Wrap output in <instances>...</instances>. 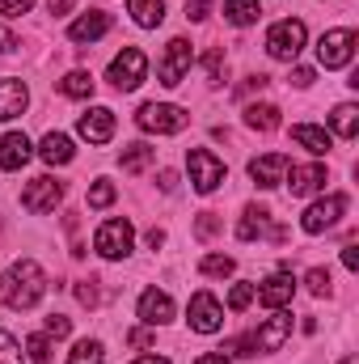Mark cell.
<instances>
[{
  "instance_id": "1",
  "label": "cell",
  "mask_w": 359,
  "mask_h": 364,
  "mask_svg": "<svg viewBox=\"0 0 359 364\" xmlns=\"http://www.w3.org/2000/svg\"><path fill=\"white\" fill-rule=\"evenodd\" d=\"M47 292V275L34 259H17L9 272L0 275V301L9 309H34Z\"/></svg>"
},
{
  "instance_id": "2",
  "label": "cell",
  "mask_w": 359,
  "mask_h": 364,
  "mask_svg": "<svg viewBox=\"0 0 359 364\" xmlns=\"http://www.w3.org/2000/svg\"><path fill=\"white\" fill-rule=\"evenodd\" d=\"M287 335H292V314L275 309V318H267L254 335H241L237 343H228V348H224V356H258V352H279Z\"/></svg>"
},
{
  "instance_id": "3",
  "label": "cell",
  "mask_w": 359,
  "mask_h": 364,
  "mask_svg": "<svg viewBox=\"0 0 359 364\" xmlns=\"http://www.w3.org/2000/svg\"><path fill=\"white\" fill-rule=\"evenodd\" d=\"M136 123H140V132L174 136V132H182V127L190 123V114H186L182 106H174V102H144L140 114H136Z\"/></svg>"
},
{
  "instance_id": "4",
  "label": "cell",
  "mask_w": 359,
  "mask_h": 364,
  "mask_svg": "<svg viewBox=\"0 0 359 364\" xmlns=\"http://www.w3.org/2000/svg\"><path fill=\"white\" fill-rule=\"evenodd\" d=\"M144 77H148V55H144L140 47H123V51L110 60V85H114V90H123V93L140 90Z\"/></svg>"
},
{
  "instance_id": "5",
  "label": "cell",
  "mask_w": 359,
  "mask_h": 364,
  "mask_svg": "<svg viewBox=\"0 0 359 364\" xmlns=\"http://www.w3.org/2000/svg\"><path fill=\"white\" fill-rule=\"evenodd\" d=\"M267 51L270 60H296L300 51H304V21L300 17H283V21H275L267 34Z\"/></svg>"
},
{
  "instance_id": "6",
  "label": "cell",
  "mask_w": 359,
  "mask_h": 364,
  "mask_svg": "<svg viewBox=\"0 0 359 364\" xmlns=\"http://www.w3.org/2000/svg\"><path fill=\"white\" fill-rule=\"evenodd\" d=\"M186 170H190V182H194L199 195H211L224 182V161L211 149H190L186 153Z\"/></svg>"
},
{
  "instance_id": "7",
  "label": "cell",
  "mask_w": 359,
  "mask_h": 364,
  "mask_svg": "<svg viewBox=\"0 0 359 364\" xmlns=\"http://www.w3.org/2000/svg\"><path fill=\"white\" fill-rule=\"evenodd\" d=\"M131 242H136V233H131V220H106L101 229H97V237H93V250L101 255V259H127L131 255Z\"/></svg>"
},
{
  "instance_id": "8",
  "label": "cell",
  "mask_w": 359,
  "mask_h": 364,
  "mask_svg": "<svg viewBox=\"0 0 359 364\" xmlns=\"http://www.w3.org/2000/svg\"><path fill=\"white\" fill-rule=\"evenodd\" d=\"M343 212H347V195H326V199H317V203L300 216V229H304L309 237H317V233L334 229Z\"/></svg>"
},
{
  "instance_id": "9",
  "label": "cell",
  "mask_w": 359,
  "mask_h": 364,
  "mask_svg": "<svg viewBox=\"0 0 359 364\" xmlns=\"http://www.w3.org/2000/svg\"><path fill=\"white\" fill-rule=\"evenodd\" d=\"M351 55H355V30H330V34H321V43H317L321 68H347Z\"/></svg>"
},
{
  "instance_id": "10",
  "label": "cell",
  "mask_w": 359,
  "mask_h": 364,
  "mask_svg": "<svg viewBox=\"0 0 359 364\" xmlns=\"http://www.w3.org/2000/svg\"><path fill=\"white\" fill-rule=\"evenodd\" d=\"M186 314H190V318H186L190 331H199V335H216V331L224 326V309H220V301H216L211 292H194Z\"/></svg>"
},
{
  "instance_id": "11",
  "label": "cell",
  "mask_w": 359,
  "mask_h": 364,
  "mask_svg": "<svg viewBox=\"0 0 359 364\" xmlns=\"http://www.w3.org/2000/svg\"><path fill=\"white\" fill-rule=\"evenodd\" d=\"M190 60H194V55H190V43H186V38H170L165 60H161V68H157V77H161V85H165V90L182 85V77H186Z\"/></svg>"
},
{
  "instance_id": "12",
  "label": "cell",
  "mask_w": 359,
  "mask_h": 364,
  "mask_svg": "<svg viewBox=\"0 0 359 364\" xmlns=\"http://www.w3.org/2000/svg\"><path fill=\"white\" fill-rule=\"evenodd\" d=\"M237 237H241V242H254V237H270V242H283V237H287V229L270 225V212H267V208L250 203V208H245V216H241V225H237Z\"/></svg>"
},
{
  "instance_id": "13",
  "label": "cell",
  "mask_w": 359,
  "mask_h": 364,
  "mask_svg": "<svg viewBox=\"0 0 359 364\" xmlns=\"http://www.w3.org/2000/svg\"><path fill=\"white\" fill-rule=\"evenodd\" d=\"M64 199V182H55V178H34L30 186H26V195H21V208L26 212H51L55 203Z\"/></svg>"
},
{
  "instance_id": "14",
  "label": "cell",
  "mask_w": 359,
  "mask_h": 364,
  "mask_svg": "<svg viewBox=\"0 0 359 364\" xmlns=\"http://www.w3.org/2000/svg\"><path fill=\"white\" fill-rule=\"evenodd\" d=\"M77 132H81L89 144H110V136H114V110H106V106L85 110L81 123H77Z\"/></svg>"
},
{
  "instance_id": "15",
  "label": "cell",
  "mask_w": 359,
  "mask_h": 364,
  "mask_svg": "<svg viewBox=\"0 0 359 364\" xmlns=\"http://www.w3.org/2000/svg\"><path fill=\"white\" fill-rule=\"evenodd\" d=\"M250 178L258 182L263 191L279 186V182L287 178V157H283V153H267V157H254V161H250Z\"/></svg>"
},
{
  "instance_id": "16",
  "label": "cell",
  "mask_w": 359,
  "mask_h": 364,
  "mask_svg": "<svg viewBox=\"0 0 359 364\" xmlns=\"http://www.w3.org/2000/svg\"><path fill=\"white\" fill-rule=\"evenodd\" d=\"M292 292H296V279H292L287 272H275L263 288H254V296H258L267 309H283V305L292 301Z\"/></svg>"
},
{
  "instance_id": "17",
  "label": "cell",
  "mask_w": 359,
  "mask_h": 364,
  "mask_svg": "<svg viewBox=\"0 0 359 364\" xmlns=\"http://www.w3.org/2000/svg\"><path fill=\"white\" fill-rule=\"evenodd\" d=\"M106 30H110V13L93 9V13L77 17V21L68 26V38H72V43H97V38H101Z\"/></svg>"
},
{
  "instance_id": "18",
  "label": "cell",
  "mask_w": 359,
  "mask_h": 364,
  "mask_svg": "<svg viewBox=\"0 0 359 364\" xmlns=\"http://www.w3.org/2000/svg\"><path fill=\"white\" fill-rule=\"evenodd\" d=\"M140 318H144L148 326H165V322L174 318V301H170L165 292H157V288H148V292L140 296Z\"/></svg>"
},
{
  "instance_id": "19",
  "label": "cell",
  "mask_w": 359,
  "mask_h": 364,
  "mask_svg": "<svg viewBox=\"0 0 359 364\" xmlns=\"http://www.w3.org/2000/svg\"><path fill=\"white\" fill-rule=\"evenodd\" d=\"M30 140L21 136V132H9V136H0V170H21L26 161H30Z\"/></svg>"
},
{
  "instance_id": "20",
  "label": "cell",
  "mask_w": 359,
  "mask_h": 364,
  "mask_svg": "<svg viewBox=\"0 0 359 364\" xmlns=\"http://www.w3.org/2000/svg\"><path fill=\"white\" fill-rule=\"evenodd\" d=\"M38 157H43L47 166H68V161L77 157V149H72V140H68L64 132H47L43 144H38Z\"/></svg>"
},
{
  "instance_id": "21",
  "label": "cell",
  "mask_w": 359,
  "mask_h": 364,
  "mask_svg": "<svg viewBox=\"0 0 359 364\" xmlns=\"http://www.w3.org/2000/svg\"><path fill=\"white\" fill-rule=\"evenodd\" d=\"M26 106H30V90L21 81H0V123L4 119H17Z\"/></svg>"
},
{
  "instance_id": "22",
  "label": "cell",
  "mask_w": 359,
  "mask_h": 364,
  "mask_svg": "<svg viewBox=\"0 0 359 364\" xmlns=\"http://www.w3.org/2000/svg\"><path fill=\"white\" fill-rule=\"evenodd\" d=\"M292 195L300 199V195H313V191H321L326 186V166H292Z\"/></svg>"
},
{
  "instance_id": "23",
  "label": "cell",
  "mask_w": 359,
  "mask_h": 364,
  "mask_svg": "<svg viewBox=\"0 0 359 364\" xmlns=\"http://www.w3.org/2000/svg\"><path fill=\"white\" fill-rule=\"evenodd\" d=\"M292 140H296V144H304V149H309V153H317V157H321V153H330V144H334V140H330V132H326V127H313V123H296V127H292Z\"/></svg>"
},
{
  "instance_id": "24",
  "label": "cell",
  "mask_w": 359,
  "mask_h": 364,
  "mask_svg": "<svg viewBox=\"0 0 359 364\" xmlns=\"http://www.w3.org/2000/svg\"><path fill=\"white\" fill-rule=\"evenodd\" d=\"M127 9H131L136 26H144V30H153V26L165 21V0H127Z\"/></svg>"
},
{
  "instance_id": "25",
  "label": "cell",
  "mask_w": 359,
  "mask_h": 364,
  "mask_svg": "<svg viewBox=\"0 0 359 364\" xmlns=\"http://www.w3.org/2000/svg\"><path fill=\"white\" fill-rule=\"evenodd\" d=\"M245 123H250L254 132H275L283 119H279V106H270V102H254V106H245Z\"/></svg>"
},
{
  "instance_id": "26",
  "label": "cell",
  "mask_w": 359,
  "mask_h": 364,
  "mask_svg": "<svg viewBox=\"0 0 359 364\" xmlns=\"http://www.w3.org/2000/svg\"><path fill=\"white\" fill-rule=\"evenodd\" d=\"M153 161H157V149L153 144H127L123 149V170L127 174H144Z\"/></svg>"
},
{
  "instance_id": "27",
  "label": "cell",
  "mask_w": 359,
  "mask_h": 364,
  "mask_svg": "<svg viewBox=\"0 0 359 364\" xmlns=\"http://www.w3.org/2000/svg\"><path fill=\"white\" fill-rule=\"evenodd\" d=\"M258 13H263L258 0H224V21H233V26H254Z\"/></svg>"
},
{
  "instance_id": "28",
  "label": "cell",
  "mask_w": 359,
  "mask_h": 364,
  "mask_svg": "<svg viewBox=\"0 0 359 364\" xmlns=\"http://www.w3.org/2000/svg\"><path fill=\"white\" fill-rule=\"evenodd\" d=\"M330 123H334V132H338L343 140H355V132H359V106H351V102H343V106H334V114H330Z\"/></svg>"
},
{
  "instance_id": "29",
  "label": "cell",
  "mask_w": 359,
  "mask_h": 364,
  "mask_svg": "<svg viewBox=\"0 0 359 364\" xmlns=\"http://www.w3.org/2000/svg\"><path fill=\"white\" fill-rule=\"evenodd\" d=\"M60 93H64V97H93V77L77 68V73H68V77L60 81Z\"/></svg>"
},
{
  "instance_id": "30",
  "label": "cell",
  "mask_w": 359,
  "mask_h": 364,
  "mask_svg": "<svg viewBox=\"0 0 359 364\" xmlns=\"http://www.w3.org/2000/svg\"><path fill=\"white\" fill-rule=\"evenodd\" d=\"M68 364H106V352L97 339H81L72 352H68Z\"/></svg>"
},
{
  "instance_id": "31",
  "label": "cell",
  "mask_w": 359,
  "mask_h": 364,
  "mask_svg": "<svg viewBox=\"0 0 359 364\" xmlns=\"http://www.w3.org/2000/svg\"><path fill=\"white\" fill-rule=\"evenodd\" d=\"M233 267H237V263H233L228 255H203V259H199V272L203 275H220V279H224V275H233Z\"/></svg>"
},
{
  "instance_id": "32",
  "label": "cell",
  "mask_w": 359,
  "mask_h": 364,
  "mask_svg": "<svg viewBox=\"0 0 359 364\" xmlns=\"http://www.w3.org/2000/svg\"><path fill=\"white\" fill-rule=\"evenodd\" d=\"M203 73H207V81H211V85H220V81H224V51H220V47H211V51L203 55Z\"/></svg>"
},
{
  "instance_id": "33",
  "label": "cell",
  "mask_w": 359,
  "mask_h": 364,
  "mask_svg": "<svg viewBox=\"0 0 359 364\" xmlns=\"http://www.w3.org/2000/svg\"><path fill=\"white\" fill-rule=\"evenodd\" d=\"M114 195H118V191H114V182L97 178L89 186V208H110V203H114Z\"/></svg>"
},
{
  "instance_id": "34",
  "label": "cell",
  "mask_w": 359,
  "mask_h": 364,
  "mask_svg": "<svg viewBox=\"0 0 359 364\" xmlns=\"http://www.w3.org/2000/svg\"><path fill=\"white\" fill-rule=\"evenodd\" d=\"M26 352H30L34 364H47L51 360V339H47V335H30V339H26Z\"/></svg>"
},
{
  "instance_id": "35",
  "label": "cell",
  "mask_w": 359,
  "mask_h": 364,
  "mask_svg": "<svg viewBox=\"0 0 359 364\" xmlns=\"http://www.w3.org/2000/svg\"><path fill=\"white\" fill-rule=\"evenodd\" d=\"M304 284H309L313 296H330V272L326 267H313V272L304 275Z\"/></svg>"
},
{
  "instance_id": "36",
  "label": "cell",
  "mask_w": 359,
  "mask_h": 364,
  "mask_svg": "<svg viewBox=\"0 0 359 364\" xmlns=\"http://www.w3.org/2000/svg\"><path fill=\"white\" fill-rule=\"evenodd\" d=\"M250 301H254V284H237V288L228 292V309H233V314H241Z\"/></svg>"
},
{
  "instance_id": "37",
  "label": "cell",
  "mask_w": 359,
  "mask_h": 364,
  "mask_svg": "<svg viewBox=\"0 0 359 364\" xmlns=\"http://www.w3.org/2000/svg\"><path fill=\"white\" fill-rule=\"evenodd\" d=\"M0 364H21V348H17V339L4 335V331H0Z\"/></svg>"
},
{
  "instance_id": "38",
  "label": "cell",
  "mask_w": 359,
  "mask_h": 364,
  "mask_svg": "<svg viewBox=\"0 0 359 364\" xmlns=\"http://www.w3.org/2000/svg\"><path fill=\"white\" fill-rule=\"evenodd\" d=\"M216 229H220V216H216V212H199V220H194V233H199V237H211Z\"/></svg>"
},
{
  "instance_id": "39",
  "label": "cell",
  "mask_w": 359,
  "mask_h": 364,
  "mask_svg": "<svg viewBox=\"0 0 359 364\" xmlns=\"http://www.w3.org/2000/svg\"><path fill=\"white\" fill-rule=\"evenodd\" d=\"M68 331H72V322H68L64 314H51V318H47V335H55V339H64Z\"/></svg>"
},
{
  "instance_id": "40",
  "label": "cell",
  "mask_w": 359,
  "mask_h": 364,
  "mask_svg": "<svg viewBox=\"0 0 359 364\" xmlns=\"http://www.w3.org/2000/svg\"><path fill=\"white\" fill-rule=\"evenodd\" d=\"M77 296H81V305H97V301H101V292H97V279H81Z\"/></svg>"
},
{
  "instance_id": "41",
  "label": "cell",
  "mask_w": 359,
  "mask_h": 364,
  "mask_svg": "<svg viewBox=\"0 0 359 364\" xmlns=\"http://www.w3.org/2000/svg\"><path fill=\"white\" fill-rule=\"evenodd\" d=\"M207 13H211V0H186V17L190 21H203Z\"/></svg>"
},
{
  "instance_id": "42",
  "label": "cell",
  "mask_w": 359,
  "mask_h": 364,
  "mask_svg": "<svg viewBox=\"0 0 359 364\" xmlns=\"http://www.w3.org/2000/svg\"><path fill=\"white\" fill-rule=\"evenodd\" d=\"M30 4L34 0H0V13L4 17H21V13H30Z\"/></svg>"
},
{
  "instance_id": "43",
  "label": "cell",
  "mask_w": 359,
  "mask_h": 364,
  "mask_svg": "<svg viewBox=\"0 0 359 364\" xmlns=\"http://www.w3.org/2000/svg\"><path fill=\"white\" fill-rule=\"evenodd\" d=\"M343 267H347V272H359V250H355V242H347V246H343Z\"/></svg>"
},
{
  "instance_id": "44",
  "label": "cell",
  "mask_w": 359,
  "mask_h": 364,
  "mask_svg": "<svg viewBox=\"0 0 359 364\" xmlns=\"http://www.w3.org/2000/svg\"><path fill=\"white\" fill-rule=\"evenodd\" d=\"M127 343H131V348H153V331H131Z\"/></svg>"
},
{
  "instance_id": "45",
  "label": "cell",
  "mask_w": 359,
  "mask_h": 364,
  "mask_svg": "<svg viewBox=\"0 0 359 364\" xmlns=\"http://www.w3.org/2000/svg\"><path fill=\"white\" fill-rule=\"evenodd\" d=\"M292 81H296L300 90H309V85H313V68H296V73H292Z\"/></svg>"
},
{
  "instance_id": "46",
  "label": "cell",
  "mask_w": 359,
  "mask_h": 364,
  "mask_svg": "<svg viewBox=\"0 0 359 364\" xmlns=\"http://www.w3.org/2000/svg\"><path fill=\"white\" fill-rule=\"evenodd\" d=\"M9 51H17V38H13V34L0 26V55H9Z\"/></svg>"
},
{
  "instance_id": "47",
  "label": "cell",
  "mask_w": 359,
  "mask_h": 364,
  "mask_svg": "<svg viewBox=\"0 0 359 364\" xmlns=\"http://www.w3.org/2000/svg\"><path fill=\"white\" fill-rule=\"evenodd\" d=\"M194 364H228V356H224V352H203Z\"/></svg>"
},
{
  "instance_id": "48",
  "label": "cell",
  "mask_w": 359,
  "mask_h": 364,
  "mask_svg": "<svg viewBox=\"0 0 359 364\" xmlns=\"http://www.w3.org/2000/svg\"><path fill=\"white\" fill-rule=\"evenodd\" d=\"M178 186V174L174 170H161V191H174Z\"/></svg>"
},
{
  "instance_id": "49",
  "label": "cell",
  "mask_w": 359,
  "mask_h": 364,
  "mask_svg": "<svg viewBox=\"0 0 359 364\" xmlns=\"http://www.w3.org/2000/svg\"><path fill=\"white\" fill-rule=\"evenodd\" d=\"M47 9H51V13H55V17H60V13H68V9H72V0H51V4H47Z\"/></svg>"
},
{
  "instance_id": "50",
  "label": "cell",
  "mask_w": 359,
  "mask_h": 364,
  "mask_svg": "<svg viewBox=\"0 0 359 364\" xmlns=\"http://www.w3.org/2000/svg\"><path fill=\"white\" fill-rule=\"evenodd\" d=\"M131 364H170L165 356H140V360H131Z\"/></svg>"
},
{
  "instance_id": "51",
  "label": "cell",
  "mask_w": 359,
  "mask_h": 364,
  "mask_svg": "<svg viewBox=\"0 0 359 364\" xmlns=\"http://www.w3.org/2000/svg\"><path fill=\"white\" fill-rule=\"evenodd\" d=\"M343 364H359V360H355V356H347V360H343Z\"/></svg>"
}]
</instances>
